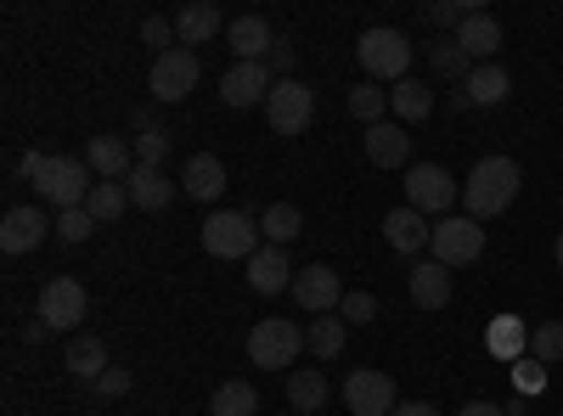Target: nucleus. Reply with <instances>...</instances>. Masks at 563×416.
<instances>
[{
	"label": "nucleus",
	"instance_id": "8",
	"mask_svg": "<svg viewBox=\"0 0 563 416\" xmlns=\"http://www.w3.org/2000/svg\"><path fill=\"white\" fill-rule=\"evenodd\" d=\"M147 90L153 102H186L198 90V52H186V45H175V52L153 57V74H147Z\"/></svg>",
	"mask_w": 563,
	"mask_h": 416
},
{
	"label": "nucleus",
	"instance_id": "14",
	"mask_svg": "<svg viewBox=\"0 0 563 416\" xmlns=\"http://www.w3.org/2000/svg\"><path fill=\"white\" fill-rule=\"evenodd\" d=\"M294 299L305 315H333L344 304V282H339V270L333 265H310L294 276Z\"/></svg>",
	"mask_w": 563,
	"mask_h": 416
},
{
	"label": "nucleus",
	"instance_id": "20",
	"mask_svg": "<svg viewBox=\"0 0 563 416\" xmlns=\"http://www.w3.org/2000/svg\"><path fill=\"white\" fill-rule=\"evenodd\" d=\"M411 304H417V310H429V315H440V310L451 304V270H445L440 259L411 265Z\"/></svg>",
	"mask_w": 563,
	"mask_h": 416
},
{
	"label": "nucleus",
	"instance_id": "30",
	"mask_svg": "<svg viewBox=\"0 0 563 416\" xmlns=\"http://www.w3.org/2000/svg\"><path fill=\"white\" fill-rule=\"evenodd\" d=\"M68 372H74L79 383H97V378L108 372V344L90 338V333L74 338V344H68Z\"/></svg>",
	"mask_w": 563,
	"mask_h": 416
},
{
	"label": "nucleus",
	"instance_id": "45",
	"mask_svg": "<svg viewBox=\"0 0 563 416\" xmlns=\"http://www.w3.org/2000/svg\"><path fill=\"white\" fill-rule=\"evenodd\" d=\"M456 416H507V405H496V400H467Z\"/></svg>",
	"mask_w": 563,
	"mask_h": 416
},
{
	"label": "nucleus",
	"instance_id": "22",
	"mask_svg": "<svg viewBox=\"0 0 563 416\" xmlns=\"http://www.w3.org/2000/svg\"><path fill=\"white\" fill-rule=\"evenodd\" d=\"M451 40H456L474 63H490V57L501 52V23H496L490 12H467V18H462V29H456Z\"/></svg>",
	"mask_w": 563,
	"mask_h": 416
},
{
	"label": "nucleus",
	"instance_id": "10",
	"mask_svg": "<svg viewBox=\"0 0 563 416\" xmlns=\"http://www.w3.org/2000/svg\"><path fill=\"white\" fill-rule=\"evenodd\" d=\"M344 405L355 416H395V378L378 372V366H355V372L344 378Z\"/></svg>",
	"mask_w": 563,
	"mask_h": 416
},
{
	"label": "nucleus",
	"instance_id": "42",
	"mask_svg": "<svg viewBox=\"0 0 563 416\" xmlns=\"http://www.w3.org/2000/svg\"><path fill=\"white\" fill-rule=\"evenodd\" d=\"M512 389H519V394H541V389H547V366L525 355L519 366H512Z\"/></svg>",
	"mask_w": 563,
	"mask_h": 416
},
{
	"label": "nucleus",
	"instance_id": "27",
	"mask_svg": "<svg viewBox=\"0 0 563 416\" xmlns=\"http://www.w3.org/2000/svg\"><path fill=\"white\" fill-rule=\"evenodd\" d=\"M350 344V321L344 315H310V327H305V349L316 360H339Z\"/></svg>",
	"mask_w": 563,
	"mask_h": 416
},
{
	"label": "nucleus",
	"instance_id": "35",
	"mask_svg": "<svg viewBox=\"0 0 563 416\" xmlns=\"http://www.w3.org/2000/svg\"><path fill=\"white\" fill-rule=\"evenodd\" d=\"M288 400H294L305 416H316V411L327 405V378L316 372V366H310V372H294V378H288Z\"/></svg>",
	"mask_w": 563,
	"mask_h": 416
},
{
	"label": "nucleus",
	"instance_id": "24",
	"mask_svg": "<svg viewBox=\"0 0 563 416\" xmlns=\"http://www.w3.org/2000/svg\"><path fill=\"white\" fill-rule=\"evenodd\" d=\"M485 349H490L496 360H512V366H519V360L530 355V327H525V315H490Z\"/></svg>",
	"mask_w": 563,
	"mask_h": 416
},
{
	"label": "nucleus",
	"instance_id": "37",
	"mask_svg": "<svg viewBox=\"0 0 563 416\" xmlns=\"http://www.w3.org/2000/svg\"><path fill=\"white\" fill-rule=\"evenodd\" d=\"M530 360H563V321H547V327L530 333Z\"/></svg>",
	"mask_w": 563,
	"mask_h": 416
},
{
	"label": "nucleus",
	"instance_id": "26",
	"mask_svg": "<svg viewBox=\"0 0 563 416\" xmlns=\"http://www.w3.org/2000/svg\"><path fill=\"white\" fill-rule=\"evenodd\" d=\"M507 90H512L507 68H501V63H479L474 74H467L462 97H467V108H501V102H507Z\"/></svg>",
	"mask_w": 563,
	"mask_h": 416
},
{
	"label": "nucleus",
	"instance_id": "47",
	"mask_svg": "<svg viewBox=\"0 0 563 416\" xmlns=\"http://www.w3.org/2000/svg\"><path fill=\"white\" fill-rule=\"evenodd\" d=\"M23 338H29V344H45V338H52V327H45V321H29Z\"/></svg>",
	"mask_w": 563,
	"mask_h": 416
},
{
	"label": "nucleus",
	"instance_id": "3",
	"mask_svg": "<svg viewBox=\"0 0 563 416\" xmlns=\"http://www.w3.org/2000/svg\"><path fill=\"white\" fill-rule=\"evenodd\" d=\"M299 349H305V327L288 321V315H271L249 333V360L260 366V372H288V366L299 360Z\"/></svg>",
	"mask_w": 563,
	"mask_h": 416
},
{
	"label": "nucleus",
	"instance_id": "11",
	"mask_svg": "<svg viewBox=\"0 0 563 416\" xmlns=\"http://www.w3.org/2000/svg\"><path fill=\"white\" fill-rule=\"evenodd\" d=\"M85 310H90V299H85V288L74 282V276H52V282L40 288V321L52 333H68V327H79L85 321Z\"/></svg>",
	"mask_w": 563,
	"mask_h": 416
},
{
	"label": "nucleus",
	"instance_id": "44",
	"mask_svg": "<svg viewBox=\"0 0 563 416\" xmlns=\"http://www.w3.org/2000/svg\"><path fill=\"white\" fill-rule=\"evenodd\" d=\"M265 68L282 74V79H294V40H276V52L265 57Z\"/></svg>",
	"mask_w": 563,
	"mask_h": 416
},
{
	"label": "nucleus",
	"instance_id": "49",
	"mask_svg": "<svg viewBox=\"0 0 563 416\" xmlns=\"http://www.w3.org/2000/svg\"><path fill=\"white\" fill-rule=\"evenodd\" d=\"M299 416H305V411H299Z\"/></svg>",
	"mask_w": 563,
	"mask_h": 416
},
{
	"label": "nucleus",
	"instance_id": "28",
	"mask_svg": "<svg viewBox=\"0 0 563 416\" xmlns=\"http://www.w3.org/2000/svg\"><path fill=\"white\" fill-rule=\"evenodd\" d=\"M389 108H395L400 124H417V119H429V113H434V90L422 85V79H400V85L389 90Z\"/></svg>",
	"mask_w": 563,
	"mask_h": 416
},
{
	"label": "nucleus",
	"instance_id": "6",
	"mask_svg": "<svg viewBox=\"0 0 563 416\" xmlns=\"http://www.w3.org/2000/svg\"><path fill=\"white\" fill-rule=\"evenodd\" d=\"M265 119L276 135H305L316 119V90L305 79H276V90L265 97Z\"/></svg>",
	"mask_w": 563,
	"mask_h": 416
},
{
	"label": "nucleus",
	"instance_id": "41",
	"mask_svg": "<svg viewBox=\"0 0 563 416\" xmlns=\"http://www.w3.org/2000/svg\"><path fill=\"white\" fill-rule=\"evenodd\" d=\"M90 389H97V400H119V394L135 389V372H130V366H108V372L90 383Z\"/></svg>",
	"mask_w": 563,
	"mask_h": 416
},
{
	"label": "nucleus",
	"instance_id": "32",
	"mask_svg": "<svg viewBox=\"0 0 563 416\" xmlns=\"http://www.w3.org/2000/svg\"><path fill=\"white\" fill-rule=\"evenodd\" d=\"M124 203H130L124 180H97V187H90V198H85V214L97 220V225H113V220L124 214Z\"/></svg>",
	"mask_w": 563,
	"mask_h": 416
},
{
	"label": "nucleus",
	"instance_id": "19",
	"mask_svg": "<svg viewBox=\"0 0 563 416\" xmlns=\"http://www.w3.org/2000/svg\"><path fill=\"white\" fill-rule=\"evenodd\" d=\"M124 192H130V209H147V214H158V209H169V198H175V180H169L164 169L135 164V169L124 175Z\"/></svg>",
	"mask_w": 563,
	"mask_h": 416
},
{
	"label": "nucleus",
	"instance_id": "7",
	"mask_svg": "<svg viewBox=\"0 0 563 416\" xmlns=\"http://www.w3.org/2000/svg\"><path fill=\"white\" fill-rule=\"evenodd\" d=\"M462 198V187H456V175L445 169V164H411L406 169V203L417 209V214H440L445 220V209Z\"/></svg>",
	"mask_w": 563,
	"mask_h": 416
},
{
	"label": "nucleus",
	"instance_id": "36",
	"mask_svg": "<svg viewBox=\"0 0 563 416\" xmlns=\"http://www.w3.org/2000/svg\"><path fill=\"white\" fill-rule=\"evenodd\" d=\"M130 147H135V164H147V169H164V158H169V135H164V130L153 124V130H141Z\"/></svg>",
	"mask_w": 563,
	"mask_h": 416
},
{
	"label": "nucleus",
	"instance_id": "43",
	"mask_svg": "<svg viewBox=\"0 0 563 416\" xmlns=\"http://www.w3.org/2000/svg\"><path fill=\"white\" fill-rule=\"evenodd\" d=\"M141 40H147V45H158V57L164 52H175V18H147V23H141Z\"/></svg>",
	"mask_w": 563,
	"mask_h": 416
},
{
	"label": "nucleus",
	"instance_id": "9",
	"mask_svg": "<svg viewBox=\"0 0 563 416\" xmlns=\"http://www.w3.org/2000/svg\"><path fill=\"white\" fill-rule=\"evenodd\" d=\"M434 259L445 265V270H456V265H474L479 254H485V225L479 220H467V214H445L440 225H434Z\"/></svg>",
	"mask_w": 563,
	"mask_h": 416
},
{
	"label": "nucleus",
	"instance_id": "16",
	"mask_svg": "<svg viewBox=\"0 0 563 416\" xmlns=\"http://www.w3.org/2000/svg\"><path fill=\"white\" fill-rule=\"evenodd\" d=\"M384 243L395 248V254H422L434 243V225H429V214H417L411 203L406 209H389V220H384Z\"/></svg>",
	"mask_w": 563,
	"mask_h": 416
},
{
	"label": "nucleus",
	"instance_id": "15",
	"mask_svg": "<svg viewBox=\"0 0 563 416\" xmlns=\"http://www.w3.org/2000/svg\"><path fill=\"white\" fill-rule=\"evenodd\" d=\"M249 288L260 293V299H276V293H294V265H288V248H260L254 259H249Z\"/></svg>",
	"mask_w": 563,
	"mask_h": 416
},
{
	"label": "nucleus",
	"instance_id": "12",
	"mask_svg": "<svg viewBox=\"0 0 563 416\" xmlns=\"http://www.w3.org/2000/svg\"><path fill=\"white\" fill-rule=\"evenodd\" d=\"M45 237H57V220H45V209H34V203H18L0 220V248L7 254H34Z\"/></svg>",
	"mask_w": 563,
	"mask_h": 416
},
{
	"label": "nucleus",
	"instance_id": "1",
	"mask_svg": "<svg viewBox=\"0 0 563 416\" xmlns=\"http://www.w3.org/2000/svg\"><path fill=\"white\" fill-rule=\"evenodd\" d=\"M519 187H525V175H519V164L512 158H479L474 169H467V180H462V209H467V220H496V214H507L512 209V198H519Z\"/></svg>",
	"mask_w": 563,
	"mask_h": 416
},
{
	"label": "nucleus",
	"instance_id": "29",
	"mask_svg": "<svg viewBox=\"0 0 563 416\" xmlns=\"http://www.w3.org/2000/svg\"><path fill=\"white\" fill-rule=\"evenodd\" d=\"M299 231H305V214H299L294 203H271V209L260 214V237H265L271 248H288Z\"/></svg>",
	"mask_w": 563,
	"mask_h": 416
},
{
	"label": "nucleus",
	"instance_id": "33",
	"mask_svg": "<svg viewBox=\"0 0 563 416\" xmlns=\"http://www.w3.org/2000/svg\"><path fill=\"white\" fill-rule=\"evenodd\" d=\"M350 113L372 130V124H384V113H389V90H378L372 79H361V85H350Z\"/></svg>",
	"mask_w": 563,
	"mask_h": 416
},
{
	"label": "nucleus",
	"instance_id": "31",
	"mask_svg": "<svg viewBox=\"0 0 563 416\" xmlns=\"http://www.w3.org/2000/svg\"><path fill=\"white\" fill-rule=\"evenodd\" d=\"M209 416H260V394H254L243 378H231V383H220V389H214Z\"/></svg>",
	"mask_w": 563,
	"mask_h": 416
},
{
	"label": "nucleus",
	"instance_id": "17",
	"mask_svg": "<svg viewBox=\"0 0 563 416\" xmlns=\"http://www.w3.org/2000/svg\"><path fill=\"white\" fill-rule=\"evenodd\" d=\"M225 40H231V52H238V63H265L276 52V29L260 12H243L238 23L225 29Z\"/></svg>",
	"mask_w": 563,
	"mask_h": 416
},
{
	"label": "nucleus",
	"instance_id": "38",
	"mask_svg": "<svg viewBox=\"0 0 563 416\" xmlns=\"http://www.w3.org/2000/svg\"><path fill=\"white\" fill-rule=\"evenodd\" d=\"M467 12H479V0H434V7H422V18L434 29H462Z\"/></svg>",
	"mask_w": 563,
	"mask_h": 416
},
{
	"label": "nucleus",
	"instance_id": "48",
	"mask_svg": "<svg viewBox=\"0 0 563 416\" xmlns=\"http://www.w3.org/2000/svg\"><path fill=\"white\" fill-rule=\"evenodd\" d=\"M552 259H558V270H563V237H558V248H552Z\"/></svg>",
	"mask_w": 563,
	"mask_h": 416
},
{
	"label": "nucleus",
	"instance_id": "21",
	"mask_svg": "<svg viewBox=\"0 0 563 416\" xmlns=\"http://www.w3.org/2000/svg\"><path fill=\"white\" fill-rule=\"evenodd\" d=\"M366 158L378 164V169H411V135L400 124H372L366 130Z\"/></svg>",
	"mask_w": 563,
	"mask_h": 416
},
{
	"label": "nucleus",
	"instance_id": "34",
	"mask_svg": "<svg viewBox=\"0 0 563 416\" xmlns=\"http://www.w3.org/2000/svg\"><path fill=\"white\" fill-rule=\"evenodd\" d=\"M429 68H434L440 79H462V85H467V74H474L479 63L467 57L456 40H440V45H429Z\"/></svg>",
	"mask_w": 563,
	"mask_h": 416
},
{
	"label": "nucleus",
	"instance_id": "4",
	"mask_svg": "<svg viewBox=\"0 0 563 416\" xmlns=\"http://www.w3.org/2000/svg\"><path fill=\"white\" fill-rule=\"evenodd\" d=\"M355 63L372 74V79H411V40L400 29H366L355 40Z\"/></svg>",
	"mask_w": 563,
	"mask_h": 416
},
{
	"label": "nucleus",
	"instance_id": "39",
	"mask_svg": "<svg viewBox=\"0 0 563 416\" xmlns=\"http://www.w3.org/2000/svg\"><path fill=\"white\" fill-rule=\"evenodd\" d=\"M57 237L79 248V243H90V237H97V220H90L85 209H63V214H57Z\"/></svg>",
	"mask_w": 563,
	"mask_h": 416
},
{
	"label": "nucleus",
	"instance_id": "13",
	"mask_svg": "<svg viewBox=\"0 0 563 416\" xmlns=\"http://www.w3.org/2000/svg\"><path fill=\"white\" fill-rule=\"evenodd\" d=\"M271 90H276V74L265 63H231L220 74V102L225 108H260Z\"/></svg>",
	"mask_w": 563,
	"mask_h": 416
},
{
	"label": "nucleus",
	"instance_id": "18",
	"mask_svg": "<svg viewBox=\"0 0 563 416\" xmlns=\"http://www.w3.org/2000/svg\"><path fill=\"white\" fill-rule=\"evenodd\" d=\"M85 164H90V175H97V180H124L135 169V147L124 142V135H90Z\"/></svg>",
	"mask_w": 563,
	"mask_h": 416
},
{
	"label": "nucleus",
	"instance_id": "5",
	"mask_svg": "<svg viewBox=\"0 0 563 416\" xmlns=\"http://www.w3.org/2000/svg\"><path fill=\"white\" fill-rule=\"evenodd\" d=\"M203 248L214 259H254L265 243H260V220L238 214V209H214L203 220Z\"/></svg>",
	"mask_w": 563,
	"mask_h": 416
},
{
	"label": "nucleus",
	"instance_id": "2",
	"mask_svg": "<svg viewBox=\"0 0 563 416\" xmlns=\"http://www.w3.org/2000/svg\"><path fill=\"white\" fill-rule=\"evenodd\" d=\"M23 180H34V192L52 203L57 214L63 209H85L90 187H97L85 158H45V153H29L23 158Z\"/></svg>",
	"mask_w": 563,
	"mask_h": 416
},
{
	"label": "nucleus",
	"instance_id": "23",
	"mask_svg": "<svg viewBox=\"0 0 563 416\" xmlns=\"http://www.w3.org/2000/svg\"><path fill=\"white\" fill-rule=\"evenodd\" d=\"M180 192H186V198H198V203H214V198L225 192V164H220L214 153L186 158V169H180Z\"/></svg>",
	"mask_w": 563,
	"mask_h": 416
},
{
	"label": "nucleus",
	"instance_id": "25",
	"mask_svg": "<svg viewBox=\"0 0 563 416\" xmlns=\"http://www.w3.org/2000/svg\"><path fill=\"white\" fill-rule=\"evenodd\" d=\"M220 34V7L214 0H192V7H180L175 12V40L192 52V45H209Z\"/></svg>",
	"mask_w": 563,
	"mask_h": 416
},
{
	"label": "nucleus",
	"instance_id": "40",
	"mask_svg": "<svg viewBox=\"0 0 563 416\" xmlns=\"http://www.w3.org/2000/svg\"><path fill=\"white\" fill-rule=\"evenodd\" d=\"M339 315L350 321V327H366V321H378V299L361 293V288H350V293H344V304H339Z\"/></svg>",
	"mask_w": 563,
	"mask_h": 416
},
{
	"label": "nucleus",
	"instance_id": "46",
	"mask_svg": "<svg viewBox=\"0 0 563 416\" xmlns=\"http://www.w3.org/2000/svg\"><path fill=\"white\" fill-rule=\"evenodd\" d=\"M395 416H440V405H429V400H400Z\"/></svg>",
	"mask_w": 563,
	"mask_h": 416
}]
</instances>
